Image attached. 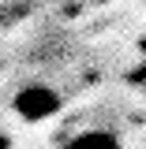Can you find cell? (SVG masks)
Masks as SVG:
<instances>
[{
    "instance_id": "2",
    "label": "cell",
    "mask_w": 146,
    "mask_h": 149,
    "mask_svg": "<svg viewBox=\"0 0 146 149\" xmlns=\"http://www.w3.org/2000/svg\"><path fill=\"white\" fill-rule=\"evenodd\" d=\"M60 149H124V138L112 127H83L71 138H64Z\"/></svg>"
},
{
    "instance_id": "3",
    "label": "cell",
    "mask_w": 146,
    "mask_h": 149,
    "mask_svg": "<svg viewBox=\"0 0 146 149\" xmlns=\"http://www.w3.org/2000/svg\"><path fill=\"white\" fill-rule=\"evenodd\" d=\"M131 82H135V86H139V90L146 93V67H139V71L131 74Z\"/></svg>"
},
{
    "instance_id": "4",
    "label": "cell",
    "mask_w": 146,
    "mask_h": 149,
    "mask_svg": "<svg viewBox=\"0 0 146 149\" xmlns=\"http://www.w3.org/2000/svg\"><path fill=\"white\" fill-rule=\"evenodd\" d=\"M139 52H142V67H146V37L139 41Z\"/></svg>"
},
{
    "instance_id": "1",
    "label": "cell",
    "mask_w": 146,
    "mask_h": 149,
    "mask_svg": "<svg viewBox=\"0 0 146 149\" xmlns=\"http://www.w3.org/2000/svg\"><path fill=\"white\" fill-rule=\"evenodd\" d=\"M11 108L23 123H45L60 112V93L49 82H23L11 97Z\"/></svg>"
}]
</instances>
